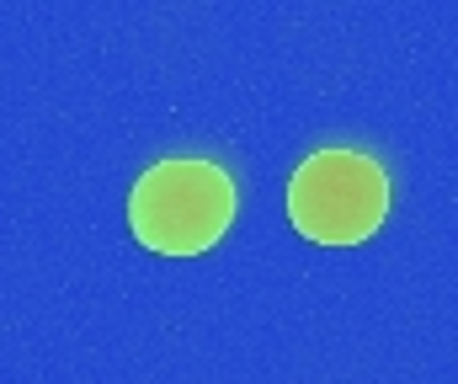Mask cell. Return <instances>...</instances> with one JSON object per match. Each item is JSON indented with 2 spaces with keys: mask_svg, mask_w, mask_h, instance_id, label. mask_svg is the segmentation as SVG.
<instances>
[{
  "mask_svg": "<svg viewBox=\"0 0 458 384\" xmlns=\"http://www.w3.org/2000/svg\"><path fill=\"white\" fill-rule=\"evenodd\" d=\"M234 225V182L225 166L176 155L155 160L128 192V230L155 256H198Z\"/></svg>",
  "mask_w": 458,
  "mask_h": 384,
  "instance_id": "obj_1",
  "label": "cell"
},
{
  "mask_svg": "<svg viewBox=\"0 0 458 384\" xmlns=\"http://www.w3.org/2000/svg\"><path fill=\"white\" fill-rule=\"evenodd\" d=\"M389 214V176L362 149H315L288 182V225L315 246H362Z\"/></svg>",
  "mask_w": 458,
  "mask_h": 384,
  "instance_id": "obj_2",
  "label": "cell"
}]
</instances>
